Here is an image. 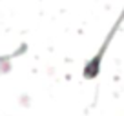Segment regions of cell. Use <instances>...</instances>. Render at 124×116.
I'll return each instance as SVG.
<instances>
[{"mask_svg":"<svg viewBox=\"0 0 124 116\" xmlns=\"http://www.w3.org/2000/svg\"><path fill=\"white\" fill-rule=\"evenodd\" d=\"M122 22H124V7H122V13H120V16L117 18V22L113 24V27L109 29L108 35H106L104 42L101 44L99 51L93 54L91 58H89L88 62L84 64V67H82V78H84V80H95V78L101 74V69H102V60H104V56H106V51H108L109 44H111L113 36L117 35V31H119V27H120V24H122Z\"/></svg>","mask_w":124,"mask_h":116,"instance_id":"6da1fadb","label":"cell"}]
</instances>
